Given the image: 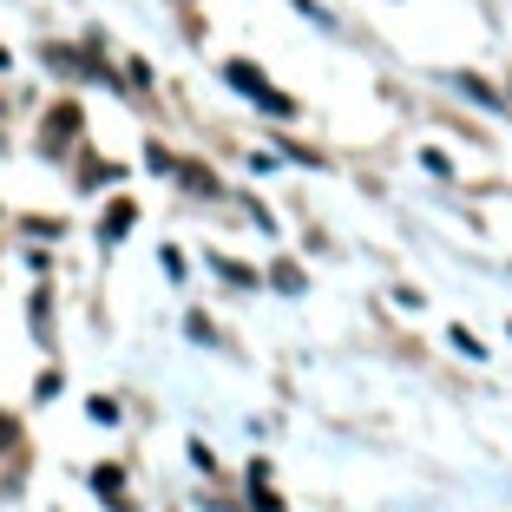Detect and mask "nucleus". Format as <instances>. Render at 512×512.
Wrapping results in <instances>:
<instances>
[{"label": "nucleus", "mask_w": 512, "mask_h": 512, "mask_svg": "<svg viewBox=\"0 0 512 512\" xmlns=\"http://www.w3.org/2000/svg\"><path fill=\"white\" fill-rule=\"evenodd\" d=\"M73 132H79V106H53V145H66Z\"/></svg>", "instance_id": "obj_2"}, {"label": "nucleus", "mask_w": 512, "mask_h": 512, "mask_svg": "<svg viewBox=\"0 0 512 512\" xmlns=\"http://www.w3.org/2000/svg\"><path fill=\"white\" fill-rule=\"evenodd\" d=\"M125 230H132V204H112L106 211V237H125Z\"/></svg>", "instance_id": "obj_3"}, {"label": "nucleus", "mask_w": 512, "mask_h": 512, "mask_svg": "<svg viewBox=\"0 0 512 512\" xmlns=\"http://www.w3.org/2000/svg\"><path fill=\"white\" fill-rule=\"evenodd\" d=\"M224 79H230V86L243 92V99H256L263 112H276V119H289V99H283L276 86H263V73H256L250 60H230V66H224Z\"/></svg>", "instance_id": "obj_1"}]
</instances>
